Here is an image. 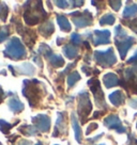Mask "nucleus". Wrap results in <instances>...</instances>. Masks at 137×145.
<instances>
[{"mask_svg": "<svg viewBox=\"0 0 137 145\" xmlns=\"http://www.w3.org/2000/svg\"><path fill=\"white\" fill-rule=\"evenodd\" d=\"M57 22H58V25H59L60 29L64 32H68L71 31V25H70V22L68 19L64 15H58L57 16Z\"/></svg>", "mask_w": 137, "mask_h": 145, "instance_id": "obj_17", "label": "nucleus"}, {"mask_svg": "<svg viewBox=\"0 0 137 145\" xmlns=\"http://www.w3.org/2000/svg\"><path fill=\"white\" fill-rule=\"evenodd\" d=\"M134 43H135V39L131 37V36H128L125 39H121V40L115 39V44H116V47H117V49H118L120 57H121L122 60H124L128 49L134 45Z\"/></svg>", "mask_w": 137, "mask_h": 145, "instance_id": "obj_9", "label": "nucleus"}, {"mask_svg": "<svg viewBox=\"0 0 137 145\" xmlns=\"http://www.w3.org/2000/svg\"><path fill=\"white\" fill-rule=\"evenodd\" d=\"M72 5H75L74 7H82L84 5V1H71Z\"/></svg>", "mask_w": 137, "mask_h": 145, "instance_id": "obj_38", "label": "nucleus"}, {"mask_svg": "<svg viewBox=\"0 0 137 145\" xmlns=\"http://www.w3.org/2000/svg\"><path fill=\"white\" fill-rule=\"evenodd\" d=\"M39 31H40V33L44 37H48V36L51 35L54 33V31H55L54 25H53L51 22H45V23H43L39 27Z\"/></svg>", "mask_w": 137, "mask_h": 145, "instance_id": "obj_15", "label": "nucleus"}, {"mask_svg": "<svg viewBox=\"0 0 137 145\" xmlns=\"http://www.w3.org/2000/svg\"><path fill=\"white\" fill-rule=\"evenodd\" d=\"M103 82H104V86L107 89L110 88H114V86L120 84V80H119L118 76L114 74V72H107L103 76Z\"/></svg>", "mask_w": 137, "mask_h": 145, "instance_id": "obj_12", "label": "nucleus"}, {"mask_svg": "<svg viewBox=\"0 0 137 145\" xmlns=\"http://www.w3.org/2000/svg\"><path fill=\"white\" fill-rule=\"evenodd\" d=\"M39 52L42 54L43 56H45V57H51V56H53V51L50 49V47L47 46L46 44H41V45H40Z\"/></svg>", "mask_w": 137, "mask_h": 145, "instance_id": "obj_26", "label": "nucleus"}, {"mask_svg": "<svg viewBox=\"0 0 137 145\" xmlns=\"http://www.w3.org/2000/svg\"><path fill=\"white\" fill-rule=\"evenodd\" d=\"M88 86L91 90L92 94L94 96V99H96V103L99 107H104V108H107L105 104V100H104V94H103V91L101 89V84L100 81L96 79V78H92L88 81Z\"/></svg>", "mask_w": 137, "mask_h": 145, "instance_id": "obj_7", "label": "nucleus"}, {"mask_svg": "<svg viewBox=\"0 0 137 145\" xmlns=\"http://www.w3.org/2000/svg\"><path fill=\"white\" fill-rule=\"evenodd\" d=\"M79 79H80V75H79L77 72H72L71 75H68V88H72V86H73L74 84L79 80Z\"/></svg>", "mask_w": 137, "mask_h": 145, "instance_id": "obj_24", "label": "nucleus"}, {"mask_svg": "<svg viewBox=\"0 0 137 145\" xmlns=\"http://www.w3.org/2000/svg\"><path fill=\"white\" fill-rule=\"evenodd\" d=\"M36 145H42V143H40V142H39V143H37Z\"/></svg>", "mask_w": 137, "mask_h": 145, "instance_id": "obj_45", "label": "nucleus"}, {"mask_svg": "<svg viewBox=\"0 0 137 145\" xmlns=\"http://www.w3.org/2000/svg\"><path fill=\"white\" fill-rule=\"evenodd\" d=\"M3 97H5V92L2 91V88L0 86V103L2 101V99H3Z\"/></svg>", "mask_w": 137, "mask_h": 145, "instance_id": "obj_42", "label": "nucleus"}, {"mask_svg": "<svg viewBox=\"0 0 137 145\" xmlns=\"http://www.w3.org/2000/svg\"><path fill=\"white\" fill-rule=\"evenodd\" d=\"M100 145H104V144H100Z\"/></svg>", "mask_w": 137, "mask_h": 145, "instance_id": "obj_47", "label": "nucleus"}, {"mask_svg": "<svg viewBox=\"0 0 137 145\" xmlns=\"http://www.w3.org/2000/svg\"><path fill=\"white\" fill-rule=\"evenodd\" d=\"M103 136V133H101L100 136H96V138H93V139H90V140H89V142H93V141H96V140H99V139H100L101 137Z\"/></svg>", "mask_w": 137, "mask_h": 145, "instance_id": "obj_43", "label": "nucleus"}, {"mask_svg": "<svg viewBox=\"0 0 137 145\" xmlns=\"http://www.w3.org/2000/svg\"><path fill=\"white\" fill-rule=\"evenodd\" d=\"M92 110V105L87 92H80L78 95V115L82 118V123L85 124L87 116Z\"/></svg>", "mask_w": 137, "mask_h": 145, "instance_id": "obj_6", "label": "nucleus"}, {"mask_svg": "<svg viewBox=\"0 0 137 145\" xmlns=\"http://www.w3.org/2000/svg\"><path fill=\"white\" fill-rule=\"evenodd\" d=\"M125 130H126V128L123 126H121L120 128H118L116 131H117V133H122V132H125Z\"/></svg>", "mask_w": 137, "mask_h": 145, "instance_id": "obj_40", "label": "nucleus"}, {"mask_svg": "<svg viewBox=\"0 0 137 145\" xmlns=\"http://www.w3.org/2000/svg\"><path fill=\"white\" fill-rule=\"evenodd\" d=\"M125 37H128V35H126V32L122 28V26L119 25L115 28V39L121 40V39H125Z\"/></svg>", "mask_w": 137, "mask_h": 145, "instance_id": "obj_25", "label": "nucleus"}, {"mask_svg": "<svg viewBox=\"0 0 137 145\" xmlns=\"http://www.w3.org/2000/svg\"><path fill=\"white\" fill-rule=\"evenodd\" d=\"M19 71L23 72V74H27V75H32L34 72V67L32 66L31 64L29 63H25L23 64L20 67H19Z\"/></svg>", "mask_w": 137, "mask_h": 145, "instance_id": "obj_27", "label": "nucleus"}, {"mask_svg": "<svg viewBox=\"0 0 137 145\" xmlns=\"http://www.w3.org/2000/svg\"><path fill=\"white\" fill-rule=\"evenodd\" d=\"M94 60L102 67H110L117 63V58L111 47L104 51H100V50L94 51Z\"/></svg>", "mask_w": 137, "mask_h": 145, "instance_id": "obj_5", "label": "nucleus"}, {"mask_svg": "<svg viewBox=\"0 0 137 145\" xmlns=\"http://www.w3.org/2000/svg\"><path fill=\"white\" fill-rule=\"evenodd\" d=\"M96 128H97V124H96V123H92V124H90V125H89V127L87 128L86 135H90L93 130H96Z\"/></svg>", "mask_w": 137, "mask_h": 145, "instance_id": "obj_35", "label": "nucleus"}, {"mask_svg": "<svg viewBox=\"0 0 137 145\" xmlns=\"http://www.w3.org/2000/svg\"><path fill=\"white\" fill-rule=\"evenodd\" d=\"M126 25H128V27L132 29L133 31L135 32V33H137V17L134 19V20H132V22H130V23H126Z\"/></svg>", "mask_w": 137, "mask_h": 145, "instance_id": "obj_33", "label": "nucleus"}, {"mask_svg": "<svg viewBox=\"0 0 137 145\" xmlns=\"http://www.w3.org/2000/svg\"><path fill=\"white\" fill-rule=\"evenodd\" d=\"M108 3H109L110 7H111L115 11H119V9L121 8V5H122V2L119 1V0H117V1H109Z\"/></svg>", "mask_w": 137, "mask_h": 145, "instance_id": "obj_32", "label": "nucleus"}, {"mask_svg": "<svg viewBox=\"0 0 137 145\" xmlns=\"http://www.w3.org/2000/svg\"><path fill=\"white\" fill-rule=\"evenodd\" d=\"M0 145H1V143H0Z\"/></svg>", "mask_w": 137, "mask_h": 145, "instance_id": "obj_48", "label": "nucleus"}, {"mask_svg": "<svg viewBox=\"0 0 137 145\" xmlns=\"http://www.w3.org/2000/svg\"><path fill=\"white\" fill-rule=\"evenodd\" d=\"M9 108L14 113H19L24 110V104L18 98H11L9 100Z\"/></svg>", "mask_w": 137, "mask_h": 145, "instance_id": "obj_16", "label": "nucleus"}, {"mask_svg": "<svg viewBox=\"0 0 137 145\" xmlns=\"http://www.w3.org/2000/svg\"><path fill=\"white\" fill-rule=\"evenodd\" d=\"M63 52H64V54L68 57V59H74V58L77 56L78 50H77V48H76V47H74V46L67 45V46H64Z\"/></svg>", "mask_w": 137, "mask_h": 145, "instance_id": "obj_20", "label": "nucleus"}, {"mask_svg": "<svg viewBox=\"0 0 137 145\" xmlns=\"http://www.w3.org/2000/svg\"><path fill=\"white\" fill-rule=\"evenodd\" d=\"M128 104H130V106H131L132 108L137 109V99H135V98H134V99H131Z\"/></svg>", "mask_w": 137, "mask_h": 145, "instance_id": "obj_37", "label": "nucleus"}, {"mask_svg": "<svg viewBox=\"0 0 137 145\" xmlns=\"http://www.w3.org/2000/svg\"><path fill=\"white\" fill-rule=\"evenodd\" d=\"M116 18L113 14H105L103 17L100 19V25L101 26H104V25H114Z\"/></svg>", "mask_w": 137, "mask_h": 145, "instance_id": "obj_23", "label": "nucleus"}, {"mask_svg": "<svg viewBox=\"0 0 137 145\" xmlns=\"http://www.w3.org/2000/svg\"><path fill=\"white\" fill-rule=\"evenodd\" d=\"M137 15V5H126L123 11V18H132Z\"/></svg>", "mask_w": 137, "mask_h": 145, "instance_id": "obj_19", "label": "nucleus"}, {"mask_svg": "<svg viewBox=\"0 0 137 145\" xmlns=\"http://www.w3.org/2000/svg\"><path fill=\"white\" fill-rule=\"evenodd\" d=\"M103 114H104V111H97V112H94L93 118H100V115H103Z\"/></svg>", "mask_w": 137, "mask_h": 145, "instance_id": "obj_39", "label": "nucleus"}, {"mask_svg": "<svg viewBox=\"0 0 137 145\" xmlns=\"http://www.w3.org/2000/svg\"><path fill=\"white\" fill-rule=\"evenodd\" d=\"M110 31L109 30H94L93 44L94 46L105 45L110 43Z\"/></svg>", "mask_w": 137, "mask_h": 145, "instance_id": "obj_11", "label": "nucleus"}, {"mask_svg": "<svg viewBox=\"0 0 137 145\" xmlns=\"http://www.w3.org/2000/svg\"><path fill=\"white\" fill-rule=\"evenodd\" d=\"M55 3L61 9H65L68 5V2H67V1H55Z\"/></svg>", "mask_w": 137, "mask_h": 145, "instance_id": "obj_36", "label": "nucleus"}, {"mask_svg": "<svg viewBox=\"0 0 137 145\" xmlns=\"http://www.w3.org/2000/svg\"><path fill=\"white\" fill-rule=\"evenodd\" d=\"M13 127V125H11L9 123L5 122V121H2V120H0V130L3 132V133H8L10 131V129Z\"/></svg>", "mask_w": 137, "mask_h": 145, "instance_id": "obj_28", "label": "nucleus"}, {"mask_svg": "<svg viewBox=\"0 0 137 145\" xmlns=\"http://www.w3.org/2000/svg\"><path fill=\"white\" fill-rule=\"evenodd\" d=\"M136 128H137V123H136Z\"/></svg>", "mask_w": 137, "mask_h": 145, "instance_id": "obj_46", "label": "nucleus"}, {"mask_svg": "<svg viewBox=\"0 0 137 145\" xmlns=\"http://www.w3.org/2000/svg\"><path fill=\"white\" fill-rule=\"evenodd\" d=\"M10 34V29L8 26H5V27H2L0 29V43L1 42H3L9 36Z\"/></svg>", "mask_w": 137, "mask_h": 145, "instance_id": "obj_29", "label": "nucleus"}, {"mask_svg": "<svg viewBox=\"0 0 137 145\" xmlns=\"http://www.w3.org/2000/svg\"><path fill=\"white\" fill-rule=\"evenodd\" d=\"M126 63L128 64H134V65H137V50L136 52L133 54L132 57L130 58V59L126 61Z\"/></svg>", "mask_w": 137, "mask_h": 145, "instance_id": "obj_34", "label": "nucleus"}, {"mask_svg": "<svg viewBox=\"0 0 137 145\" xmlns=\"http://www.w3.org/2000/svg\"><path fill=\"white\" fill-rule=\"evenodd\" d=\"M3 54L5 57L12 60H20L26 56V49L19 39L13 37L7 45V48L5 49Z\"/></svg>", "mask_w": 137, "mask_h": 145, "instance_id": "obj_2", "label": "nucleus"}, {"mask_svg": "<svg viewBox=\"0 0 137 145\" xmlns=\"http://www.w3.org/2000/svg\"><path fill=\"white\" fill-rule=\"evenodd\" d=\"M32 3H33V5H29V2L25 5L26 11L24 14V18H25L26 24L29 26L40 23L42 19H44L46 17V12L43 9L41 1H36Z\"/></svg>", "mask_w": 137, "mask_h": 145, "instance_id": "obj_1", "label": "nucleus"}, {"mask_svg": "<svg viewBox=\"0 0 137 145\" xmlns=\"http://www.w3.org/2000/svg\"><path fill=\"white\" fill-rule=\"evenodd\" d=\"M32 122L34 124V126L37 127L40 131L43 132H47L50 128V120L47 115H43V114H40V115H37L32 118Z\"/></svg>", "mask_w": 137, "mask_h": 145, "instance_id": "obj_10", "label": "nucleus"}, {"mask_svg": "<svg viewBox=\"0 0 137 145\" xmlns=\"http://www.w3.org/2000/svg\"><path fill=\"white\" fill-rule=\"evenodd\" d=\"M72 124H73L74 131H75V139L77 140L78 143H82V129H80V126L78 125L77 118L74 113L72 114Z\"/></svg>", "mask_w": 137, "mask_h": 145, "instance_id": "obj_18", "label": "nucleus"}, {"mask_svg": "<svg viewBox=\"0 0 137 145\" xmlns=\"http://www.w3.org/2000/svg\"><path fill=\"white\" fill-rule=\"evenodd\" d=\"M50 64L54 66V67H61L64 65V59L59 56V54H55V56H51V58L49 59Z\"/></svg>", "mask_w": 137, "mask_h": 145, "instance_id": "obj_21", "label": "nucleus"}, {"mask_svg": "<svg viewBox=\"0 0 137 145\" xmlns=\"http://www.w3.org/2000/svg\"><path fill=\"white\" fill-rule=\"evenodd\" d=\"M62 40H63V39H58V41H57V45H60V44H62Z\"/></svg>", "mask_w": 137, "mask_h": 145, "instance_id": "obj_44", "label": "nucleus"}, {"mask_svg": "<svg viewBox=\"0 0 137 145\" xmlns=\"http://www.w3.org/2000/svg\"><path fill=\"white\" fill-rule=\"evenodd\" d=\"M18 145H31V142L30 141H26V140H23L19 142Z\"/></svg>", "mask_w": 137, "mask_h": 145, "instance_id": "obj_41", "label": "nucleus"}, {"mask_svg": "<svg viewBox=\"0 0 137 145\" xmlns=\"http://www.w3.org/2000/svg\"><path fill=\"white\" fill-rule=\"evenodd\" d=\"M123 79L120 80V86H123L128 92L137 94V65L126 68L123 72Z\"/></svg>", "mask_w": 137, "mask_h": 145, "instance_id": "obj_3", "label": "nucleus"}, {"mask_svg": "<svg viewBox=\"0 0 137 145\" xmlns=\"http://www.w3.org/2000/svg\"><path fill=\"white\" fill-rule=\"evenodd\" d=\"M109 100L114 106L119 107V106L124 104V101H125V95H124V93L121 90L115 91V92H113L109 95Z\"/></svg>", "mask_w": 137, "mask_h": 145, "instance_id": "obj_13", "label": "nucleus"}, {"mask_svg": "<svg viewBox=\"0 0 137 145\" xmlns=\"http://www.w3.org/2000/svg\"><path fill=\"white\" fill-rule=\"evenodd\" d=\"M71 42L74 45H80L82 44V36L77 34V33H73L71 35Z\"/></svg>", "mask_w": 137, "mask_h": 145, "instance_id": "obj_30", "label": "nucleus"}, {"mask_svg": "<svg viewBox=\"0 0 137 145\" xmlns=\"http://www.w3.org/2000/svg\"><path fill=\"white\" fill-rule=\"evenodd\" d=\"M8 12H9L8 7H7L5 3H2V5H0V16L2 18V20H5L7 15H8Z\"/></svg>", "mask_w": 137, "mask_h": 145, "instance_id": "obj_31", "label": "nucleus"}, {"mask_svg": "<svg viewBox=\"0 0 137 145\" xmlns=\"http://www.w3.org/2000/svg\"><path fill=\"white\" fill-rule=\"evenodd\" d=\"M72 19H73L75 26L77 28H85L90 26L92 24V15L89 11H85L84 13L80 12H74L71 13Z\"/></svg>", "mask_w": 137, "mask_h": 145, "instance_id": "obj_8", "label": "nucleus"}, {"mask_svg": "<svg viewBox=\"0 0 137 145\" xmlns=\"http://www.w3.org/2000/svg\"><path fill=\"white\" fill-rule=\"evenodd\" d=\"M39 81L37 80H25L24 81V90H23V95L28 98V101L31 107H34L37 103L40 100V94L41 91L38 88Z\"/></svg>", "mask_w": 137, "mask_h": 145, "instance_id": "obj_4", "label": "nucleus"}, {"mask_svg": "<svg viewBox=\"0 0 137 145\" xmlns=\"http://www.w3.org/2000/svg\"><path fill=\"white\" fill-rule=\"evenodd\" d=\"M18 130L20 132H23L24 135H26V136H36L37 135L36 128L31 126V125H25L23 127H19Z\"/></svg>", "mask_w": 137, "mask_h": 145, "instance_id": "obj_22", "label": "nucleus"}, {"mask_svg": "<svg viewBox=\"0 0 137 145\" xmlns=\"http://www.w3.org/2000/svg\"><path fill=\"white\" fill-rule=\"evenodd\" d=\"M104 125L106 127H108L109 129H116V130L122 126L121 125V121L118 118V115H115V114H111V115L107 116L104 120Z\"/></svg>", "mask_w": 137, "mask_h": 145, "instance_id": "obj_14", "label": "nucleus"}]
</instances>
